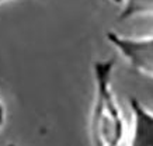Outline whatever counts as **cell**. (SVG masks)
<instances>
[{
    "label": "cell",
    "instance_id": "1",
    "mask_svg": "<svg viewBox=\"0 0 153 146\" xmlns=\"http://www.w3.org/2000/svg\"><path fill=\"white\" fill-rule=\"evenodd\" d=\"M115 58L93 65L94 101L90 117V138L96 146H118L125 138V119L112 89Z\"/></svg>",
    "mask_w": 153,
    "mask_h": 146
},
{
    "label": "cell",
    "instance_id": "2",
    "mask_svg": "<svg viewBox=\"0 0 153 146\" xmlns=\"http://www.w3.org/2000/svg\"><path fill=\"white\" fill-rule=\"evenodd\" d=\"M105 38L107 42L128 62L132 70L153 79V35L128 37L115 31H108Z\"/></svg>",
    "mask_w": 153,
    "mask_h": 146
},
{
    "label": "cell",
    "instance_id": "3",
    "mask_svg": "<svg viewBox=\"0 0 153 146\" xmlns=\"http://www.w3.org/2000/svg\"><path fill=\"white\" fill-rule=\"evenodd\" d=\"M129 110L132 115L131 146H153V111L145 105L139 99L131 96Z\"/></svg>",
    "mask_w": 153,
    "mask_h": 146
},
{
    "label": "cell",
    "instance_id": "4",
    "mask_svg": "<svg viewBox=\"0 0 153 146\" xmlns=\"http://www.w3.org/2000/svg\"><path fill=\"white\" fill-rule=\"evenodd\" d=\"M121 6L122 7L118 16L120 21H126L138 16L153 14V0H124Z\"/></svg>",
    "mask_w": 153,
    "mask_h": 146
},
{
    "label": "cell",
    "instance_id": "5",
    "mask_svg": "<svg viewBox=\"0 0 153 146\" xmlns=\"http://www.w3.org/2000/svg\"><path fill=\"white\" fill-rule=\"evenodd\" d=\"M4 122H6V107L3 100L0 99V131L4 127Z\"/></svg>",
    "mask_w": 153,
    "mask_h": 146
},
{
    "label": "cell",
    "instance_id": "6",
    "mask_svg": "<svg viewBox=\"0 0 153 146\" xmlns=\"http://www.w3.org/2000/svg\"><path fill=\"white\" fill-rule=\"evenodd\" d=\"M111 1H112V3H115V4H121L124 0H111Z\"/></svg>",
    "mask_w": 153,
    "mask_h": 146
},
{
    "label": "cell",
    "instance_id": "7",
    "mask_svg": "<svg viewBox=\"0 0 153 146\" xmlns=\"http://www.w3.org/2000/svg\"><path fill=\"white\" fill-rule=\"evenodd\" d=\"M7 1H9V0H0V6L4 4V3H7Z\"/></svg>",
    "mask_w": 153,
    "mask_h": 146
}]
</instances>
